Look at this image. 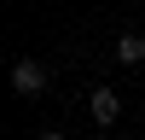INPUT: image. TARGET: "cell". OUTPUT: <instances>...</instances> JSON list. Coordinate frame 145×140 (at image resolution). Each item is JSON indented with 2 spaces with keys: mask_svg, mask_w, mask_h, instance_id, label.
<instances>
[{
  "mask_svg": "<svg viewBox=\"0 0 145 140\" xmlns=\"http://www.w3.org/2000/svg\"><path fill=\"white\" fill-rule=\"evenodd\" d=\"M12 93H18V99H41L46 93V64L18 58V64H12Z\"/></svg>",
  "mask_w": 145,
  "mask_h": 140,
  "instance_id": "cell-1",
  "label": "cell"
},
{
  "mask_svg": "<svg viewBox=\"0 0 145 140\" xmlns=\"http://www.w3.org/2000/svg\"><path fill=\"white\" fill-rule=\"evenodd\" d=\"M87 111H93V123H105V128H110L116 117H122V99H116V88H99V93L87 99Z\"/></svg>",
  "mask_w": 145,
  "mask_h": 140,
  "instance_id": "cell-2",
  "label": "cell"
},
{
  "mask_svg": "<svg viewBox=\"0 0 145 140\" xmlns=\"http://www.w3.org/2000/svg\"><path fill=\"white\" fill-rule=\"evenodd\" d=\"M116 64H145V35H116Z\"/></svg>",
  "mask_w": 145,
  "mask_h": 140,
  "instance_id": "cell-3",
  "label": "cell"
},
{
  "mask_svg": "<svg viewBox=\"0 0 145 140\" xmlns=\"http://www.w3.org/2000/svg\"><path fill=\"white\" fill-rule=\"evenodd\" d=\"M41 140H64V134H58V128H46V134H41Z\"/></svg>",
  "mask_w": 145,
  "mask_h": 140,
  "instance_id": "cell-4",
  "label": "cell"
}]
</instances>
